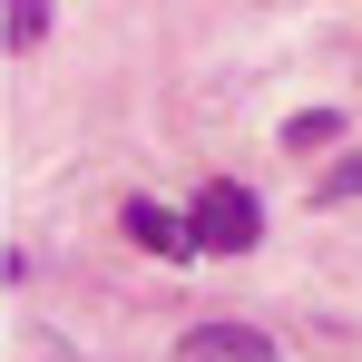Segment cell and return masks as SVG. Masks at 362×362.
<instances>
[{
  "mask_svg": "<svg viewBox=\"0 0 362 362\" xmlns=\"http://www.w3.org/2000/svg\"><path fill=\"white\" fill-rule=\"evenodd\" d=\"M40 30H49V10H40V0H10V49H30Z\"/></svg>",
  "mask_w": 362,
  "mask_h": 362,
  "instance_id": "obj_5",
  "label": "cell"
},
{
  "mask_svg": "<svg viewBox=\"0 0 362 362\" xmlns=\"http://www.w3.org/2000/svg\"><path fill=\"white\" fill-rule=\"evenodd\" d=\"M118 226L147 245V255H167V264L206 255V245H196V216H167V206H147V196H127V206H118Z\"/></svg>",
  "mask_w": 362,
  "mask_h": 362,
  "instance_id": "obj_2",
  "label": "cell"
},
{
  "mask_svg": "<svg viewBox=\"0 0 362 362\" xmlns=\"http://www.w3.org/2000/svg\"><path fill=\"white\" fill-rule=\"evenodd\" d=\"M284 137H294V147H333V137H343V118H333V108H303Z\"/></svg>",
  "mask_w": 362,
  "mask_h": 362,
  "instance_id": "obj_4",
  "label": "cell"
},
{
  "mask_svg": "<svg viewBox=\"0 0 362 362\" xmlns=\"http://www.w3.org/2000/svg\"><path fill=\"white\" fill-rule=\"evenodd\" d=\"M186 216H196V245H206V255H245V245L264 235V206H255L235 177H216L196 206H186Z\"/></svg>",
  "mask_w": 362,
  "mask_h": 362,
  "instance_id": "obj_1",
  "label": "cell"
},
{
  "mask_svg": "<svg viewBox=\"0 0 362 362\" xmlns=\"http://www.w3.org/2000/svg\"><path fill=\"white\" fill-rule=\"evenodd\" d=\"M177 362H274V343H264L255 323H196Z\"/></svg>",
  "mask_w": 362,
  "mask_h": 362,
  "instance_id": "obj_3",
  "label": "cell"
},
{
  "mask_svg": "<svg viewBox=\"0 0 362 362\" xmlns=\"http://www.w3.org/2000/svg\"><path fill=\"white\" fill-rule=\"evenodd\" d=\"M343 196H362V157H343V167L323 177V206H343Z\"/></svg>",
  "mask_w": 362,
  "mask_h": 362,
  "instance_id": "obj_6",
  "label": "cell"
}]
</instances>
